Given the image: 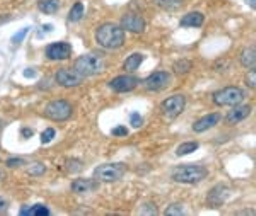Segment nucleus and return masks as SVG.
<instances>
[{
    "instance_id": "obj_1",
    "label": "nucleus",
    "mask_w": 256,
    "mask_h": 216,
    "mask_svg": "<svg viewBox=\"0 0 256 216\" xmlns=\"http://www.w3.org/2000/svg\"><path fill=\"white\" fill-rule=\"evenodd\" d=\"M96 41L99 46L104 49H118L125 43V31L116 24H102L96 31Z\"/></svg>"
},
{
    "instance_id": "obj_2",
    "label": "nucleus",
    "mask_w": 256,
    "mask_h": 216,
    "mask_svg": "<svg viewBox=\"0 0 256 216\" xmlns=\"http://www.w3.org/2000/svg\"><path fill=\"white\" fill-rule=\"evenodd\" d=\"M207 176H208L207 167H204V165H193V164L180 165L171 174V177L176 182H183V184H195V182L204 181Z\"/></svg>"
},
{
    "instance_id": "obj_3",
    "label": "nucleus",
    "mask_w": 256,
    "mask_h": 216,
    "mask_svg": "<svg viewBox=\"0 0 256 216\" xmlns=\"http://www.w3.org/2000/svg\"><path fill=\"white\" fill-rule=\"evenodd\" d=\"M74 68L86 78V77H92V75H98V73L104 72L106 63H104V60H102V56L90 53V55H84V56L77 58Z\"/></svg>"
},
{
    "instance_id": "obj_4",
    "label": "nucleus",
    "mask_w": 256,
    "mask_h": 216,
    "mask_svg": "<svg viewBox=\"0 0 256 216\" xmlns=\"http://www.w3.org/2000/svg\"><path fill=\"white\" fill-rule=\"evenodd\" d=\"M125 170L123 164H102L94 169V179L101 182H116L123 177Z\"/></svg>"
},
{
    "instance_id": "obj_5",
    "label": "nucleus",
    "mask_w": 256,
    "mask_h": 216,
    "mask_svg": "<svg viewBox=\"0 0 256 216\" xmlns=\"http://www.w3.org/2000/svg\"><path fill=\"white\" fill-rule=\"evenodd\" d=\"M74 107L72 104L64 101V99H58V101H52L44 107V114L46 118L53 119V121H67V119L72 116Z\"/></svg>"
},
{
    "instance_id": "obj_6",
    "label": "nucleus",
    "mask_w": 256,
    "mask_h": 216,
    "mask_svg": "<svg viewBox=\"0 0 256 216\" xmlns=\"http://www.w3.org/2000/svg\"><path fill=\"white\" fill-rule=\"evenodd\" d=\"M244 99V90L239 87H226L214 94V102L217 106H236Z\"/></svg>"
},
{
    "instance_id": "obj_7",
    "label": "nucleus",
    "mask_w": 256,
    "mask_h": 216,
    "mask_svg": "<svg viewBox=\"0 0 256 216\" xmlns=\"http://www.w3.org/2000/svg\"><path fill=\"white\" fill-rule=\"evenodd\" d=\"M184 106H186V99H184V95L176 94V95L168 97L166 101L160 104V109H162V114L166 116L168 119H174L184 111Z\"/></svg>"
},
{
    "instance_id": "obj_8",
    "label": "nucleus",
    "mask_w": 256,
    "mask_h": 216,
    "mask_svg": "<svg viewBox=\"0 0 256 216\" xmlns=\"http://www.w3.org/2000/svg\"><path fill=\"white\" fill-rule=\"evenodd\" d=\"M169 84H171V73L168 72H154L144 80V85L152 92H160L169 87Z\"/></svg>"
},
{
    "instance_id": "obj_9",
    "label": "nucleus",
    "mask_w": 256,
    "mask_h": 216,
    "mask_svg": "<svg viewBox=\"0 0 256 216\" xmlns=\"http://www.w3.org/2000/svg\"><path fill=\"white\" fill-rule=\"evenodd\" d=\"M56 82L62 87H79L84 82V77L76 68H62L56 72Z\"/></svg>"
},
{
    "instance_id": "obj_10",
    "label": "nucleus",
    "mask_w": 256,
    "mask_h": 216,
    "mask_svg": "<svg viewBox=\"0 0 256 216\" xmlns=\"http://www.w3.org/2000/svg\"><path fill=\"white\" fill-rule=\"evenodd\" d=\"M140 84V78L134 75H120L110 82V87L114 92H132L134 89H137Z\"/></svg>"
},
{
    "instance_id": "obj_11",
    "label": "nucleus",
    "mask_w": 256,
    "mask_h": 216,
    "mask_svg": "<svg viewBox=\"0 0 256 216\" xmlns=\"http://www.w3.org/2000/svg\"><path fill=\"white\" fill-rule=\"evenodd\" d=\"M46 56L53 61H62V60H68L72 56V46L68 43H53L46 48Z\"/></svg>"
},
{
    "instance_id": "obj_12",
    "label": "nucleus",
    "mask_w": 256,
    "mask_h": 216,
    "mask_svg": "<svg viewBox=\"0 0 256 216\" xmlns=\"http://www.w3.org/2000/svg\"><path fill=\"white\" fill-rule=\"evenodd\" d=\"M122 27H123V31L137 32L138 34V32L146 31V20L138 14H126L122 17Z\"/></svg>"
},
{
    "instance_id": "obj_13",
    "label": "nucleus",
    "mask_w": 256,
    "mask_h": 216,
    "mask_svg": "<svg viewBox=\"0 0 256 216\" xmlns=\"http://www.w3.org/2000/svg\"><path fill=\"white\" fill-rule=\"evenodd\" d=\"M229 196H230V189L227 188V186L218 184V186H216V188H214L212 191H210L207 201H208V205L212 206V208H218L220 205H224L226 199L229 198Z\"/></svg>"
},
{
    "instance_id": "obj_14",
    "label": "nucleus",
    "mask_w": 256,
    "mask_h": 216,
    "mask_svg": "<svg viewBox=\"0 0 256 216\" xmlns=\"http://www.w3.org/2000/svg\"><path fill=\"white\" fill-rule=\"evenodd\" d=\"M220 119H222V116L218 114V113L204 116V118H200L195 124H193V131H195V133L207 131V130H210V128L216 126V124H218V121H220Z\"/></svg>"
},
{
    "instance_id": "obj_15",
    "label": "nucleus",
    "mask_w": 256,
    "mask_h": 216,
    "mask_svg": "<svg viewBox=\"0 0 256 216\" xmlns=\"http://www.w3.org/2000/svg\"><path fill=\"white\" fill-rule=\"evenodd\" d=\"M251 111H253L251 106H239V104H236L234 109L229 111V114H227L226 119L229 124H238V123H241L242 119H246L248 116L251 114Z\"/></svg>"
},
{
    "instance_id": "obj_16",
    "label": "nucleus",
    "mask_w": 256,
    "mask_h": 216,
    "mask_svg": "<svg viewBox=\"0 0 256 216\" xmlns=\"http://www.w3.org/2000/svg\"><path fill=\"white\" fill-rule=\"evenodd\" d=\"M99 182L96 179H76L72 182V191L77 194H86V193H90V191L98 189Z\"/></svg>"
},
{
    "instance_id": "obj_17",
    "label": "nucleus",
    "mask_w": 256,
    "mask_h": 216,
    "mask_svg": "<svg viewBox=\"0 0 256 216\" xmlns=\"http://www.w3.org/2000/svg\"><path fill=\"white\" fill-rule=\"evenodd\" d=\"M205 22V15L202 12H190L181 19V26L183 27H200Z\"/></svg>"
},
{
    "instance_id": "obj_18",
    "label": "nucleus",
    "mask_w": 256,
    "mask_h": 216,
    "mask_svg": "<svg viewBox=\"0 0 256 216\" xmlns=\"http://www.w3.org/2000/svg\"><path fill=\"white\" fill-rule=\"evenodd\" d=\"M239 60H241V65L244 66V68L253 70L254 65H256V51H254V48L242 49V53H241V56H239Z\"/></svg>"
},
{
    "instance_id": "obj_19",
    "label": "nucleus",
    "mask_w": 256,
    "mask_h": 216,
    "mask_svg": "<svg viewBox=\"0 0 256 216\" xmlns=\"http://www.w3.org/2000/svg\"><path fill=\"white\" fill-rule=\"evenodd\" d=\"M22 216H48L50 210L44 205H34V206H24L20 210Z\"/></svg>"
},
{
    "instance_id": "obj_20",
    "label": "nucleus",
    "mask_w": 256,
    "mask_h": 216,
    "mask_svg": "<svg viewBox=\"0 0 256 216\" xmlns=\"http://www.w3.org/2000/svg\"><path fill=\"white\" fill-rule=\"evenodd\" d=\"M38 9L43 14H56L60 10V0H38Z\"/></svg>"
},
{
    "instance_id": "obj_21",
    "label": "nucleus",
    "mask_w": 256,
    "mask_h": 216,
    "mask_svg": "<svg viewBox=\"0 0 256 216\" xmlns=\"http://www.w3.org/2000/svg\"><path fill=\"white\" fill-rule=\"evenodd\" d=\"M144 56L142 53H135V55H132V56H128L126 58V61H125V70L126 72H135V70L138 68L140 65H142V61H144Z\"/></svg>"
},
{
    "instance_id": "obj_22",
    "label": "nucleus",
    "mask_w": 256,
    "mask_h": 216,
    "mask_svg": "<svg viewBox=\"0 0 256 216\" xmlns=\"http://www.w3.org/2000/svg\"><path fill=\"white\" fill-rule=\"evenodd\" d=\"M154 3L164 10H176L183 5V0H154Z\"/></svg>"
},
{
    "instance_id": "obj_23",
    "label": "nucleus",
    "mask_w": 256,
    "mask_h": 216,
    "mask_svg": "<svg viewBox=\"0 0 256 216\" xmlns=\"http://www.w3.org/2000/svg\"><path fill=\"white\" fill-rule=\"evenodd\" d=\"M198 141H186V143H181L180 147L176 148V153L178 155H190V153H193L195 150H198Z\"/></svg>"
},
{
    "instance_id": "obj_24",
    "label": "nucleus",
    "mask_w": 256,
    "mask_h": 216,
    "mask_svg": "<svg viewBox=\"0 0 256 216\" xmlns=\"http://www.w3.org/2000/svg\"><path fill=\"white\" fill-rule=\"evenodd\" d=\"M82 15H84V3H82V2H77L76 5L72 7V10H70L68 20H70V22H77V20H80V19H82Z\"/></svg>"
},
{
    "instance_id": "obj_25",
    "label": "nucleus",
    "mask_w": 256,
    "mask_h": 216,
    "mask_svg": "<svg viewBox=\"0 0 256 216\" xmlns=\"http://www.w3.org/2000/svg\"><path fill=\"white\" fill-rule=\"evenodd\" d=\"M192 61L190 60H180L176 61L174 66H172V70H174L176 75H184V73H188L190 70H192Z\"/></svg>"
},
{
    "instance_id": "obj_26",
    "label": "nucleus",
    "mask_w": 256,
    "mask_h": 216,
    "mask_svg": "<svg viewBox=\"0 0 256 216\" xmlns=\"http://www.w3.org/2000/svg\"><path fill=\"white\" fill-rule=\"evenodd\" d=\"M166 215H168V216H181V215H184V210H183V206H181V205H178V203H174V205L168 206Z\"/></svg>"
},
{
    "instance_id": "obj_27",
    "label": "nucleus",
    "mask_w": 256,
    "mask_h": 216,
    "mask_svg": "<svg viewBox=\"0 0 256 216\" xmlns=\"http://www.w3.org/2000/svg\"><path fill=\"white\" fill-rule=\"evenodd\" d=\"M53 138H55V130L53 128H48V130L41 133V143H50Z\"/></svg>"
},
{
    "instance_id": "obj_28",
    "label": "nucleus",
    "mask_w": 256,
    "mask_h": 216,
    "mask_svg": "<svg viewBox=\"0 0 256 216\" xmlns=\"http://www.w3.org/2000/svg\"><path fill=\"white\" fill-rule=\"evenodd\" d=\"M28 32H30V27H24V29H20V31L18 32V34H14V38H12V43H14V44L22 43L24 38H26V36H28Z\"/></svg>"
},
{
    "instance_id": "obj_29",
    "label": "nucleus",
    "mask_w": 256,
    "mask_h": 216,
    "mask_svg": "<svg viewBox=\"0 0 256 216\" xmlns=\"http://www.w3.org/2000/svg\"><path fill=\"white\" fill-rule=\"evenodd\" d=\"M44 170H46V167L43 164H32L30 167V174L31 176H41V174H44Z\"/></svg>"
},
{
    "instance_id": "obj_30",
    "label": "nucleus",
    "mask_w": 256,
    "mask_h": 216,
    "mask_svg": "<svg viewBox=\"0 0 256 216\" xmlns=\"http://www.w3.org/2000/svg\"><path fill=\"white\" fill-rule=\"evenodd\" d=\"M68 165V172H79V170L82 169V162L80 160H68L67 162Z\"/></svg>"
},
{
    "instance_id": "obj_31",
    "label": "nucleus",
    "mask_w": 256,
    "mask_h": 216,
    "mask_svg": "<svg viewBox=\"0 0 256 216\" xmlns=\"http://www.w3.org/2000/svg\"><path fill=\"white\" fill-rule=\"evenodd\" d=\"M246 85H248V87H251V89H254V87H256V73H254V68L251 70L250 73H248V77H246Z\"/></svg>"
},
{
    "instance_id": "obj_32",
    "label": "nucleus",
    "mask_w": 256,
    "mask_h": 216,
    "mask_svg": "<svg viewBox=\"0 0 256 216\" xmlns=\"http://www.w3.org/2000/svg\"><path fill=\"white\" fill-rule=\"evenodd\" d=\"M132 126H134V128H140V126H142V124H144V119H142V116H140L138 113H134V114H132Z\"/></svg>"
},
{
    "instance_id": "obj_33",
    "label": "nucleus",
    "mask_w": 256,
    "mask_h": 216,
    "mask_svg": "<svg viewBox=\"0 0 256 216\" xmlns=\"http://www.w3.org/2000/svg\"><path fill=\"white\" fill-rule=\"evenodd\" d=\"M140 213L156 215V213H158V208H156V205H146V208H140Z\"/></svg>"
},
{
    "instance_id": "obj_34",
    "label": "nucleus",
    "mask_w": 256,
    "mask_h": 216,
    "mask_svg": "<svg viewBox=\"0 0 256 216\" xmlns=\"http://www.w3.org/2000/svg\"><path fill=\"white\" fill-rule=\"evenodd\" d=\"M113 135H114V136H126V135H128L126 126H118V128H114V130H113Z\"/></svg>"
},
{
    "instance_id": "obj_35",
    "label": "nucleus",
    "mask_w": 256,
    "mask_h": 216,
    "mask_svg": "<svg viewBox=\"0 0 256 216\" xmlns=\"http://www.w3.org/2000/svg\"><path fill=\"white\" fill-rule=\"evenodd\" d=\"M7 165H9V167H20V165H24V160L22 159H9L7 160Z\"/></svg>"
},
{
    "instance_id": "obj_36",
    "label": "nucleus",
    "mask_w": 256,
    "mask_h": 216,
    "mask_svg": "<svg viewBox=\"0 0 256 216\" xmlns=\"http://www.w3.org/2000/svg\"><path fill=\"white\" fill-rule=\"evenodd\" d=\"M9 210V201L4 198H0V213H4V211Z\"/></svg>"
},
{
    "instance_id": "obj_37",
    "label": "nucleus",
    "mask_w": 256,
    "mask_h": 216,
    "mask_svg": "<svg viewBox=\"0 0 256 216\" xmlns=\"http://www.w3.org/2000/svg\"><path fill=\"white\" fill-rule=\"evenodd\" d=\"M32 135H34V131H32L31 128H24V130H22V136H24V138H30V136H32Z\"/></svg>"
},
{
    "instance_id": "obj_38",
    "label": "nucleus",
    "mask_w": 256,
    "mask_h": 216,
    "mask_svg": "<svg viewBox=\"0 0 256 216\" xmlns=\"http://www.w3.org/2000/svg\"><path fill=\"white\" fill-rule=\"evenodd\" d=\"M24 75H26V77H36V72H34V70H26V72H24Z\"/></svg>"
},
{
    "instance_id": "obj_39",
    "label": "nucleus",
    "mask_w": 256,
    "mask_h": 216,
    "mask_svg": "<svg viewBox=\"0 0 256 216\" xmlns=\"http://www.w3.org/2000/svg\"><path fill=\"white\" fill-rule=\"evenodd\" d=\"M43 29L46 32H50V31H53V26H52V24H46V26H43Z\"/></svg>"
},
{
    "instance_id": "obj_40",
    "label": "nucleus",
    "mask_w": 256,
    "mask_h": 216,
    "mask_svg": "<svg viewBox=\"0 0 256 216\" xmlns=\"http://www.w3.org/2000/svg\"><path fill=\"white\" fill-rule=\"evenodd\" d=\"M248 3H250V5H251V9H254V7H256L254 0H248Z\"/></svg>"
},
{
    "instance_id": "obj_41",
    "label": "nucleus",
    "mask_w": 256,
    "mask_h": 216,
    "mask_svg": "<svg viewBox=\"0 0 256 216\" xmlns=\"http://www.w3.org/2000/svg\"><path fill=\"white\" fill-rule=\"evenodd\" d=\"M0 177H2V174H0Z\"/></svg>"
}]
</instances>
